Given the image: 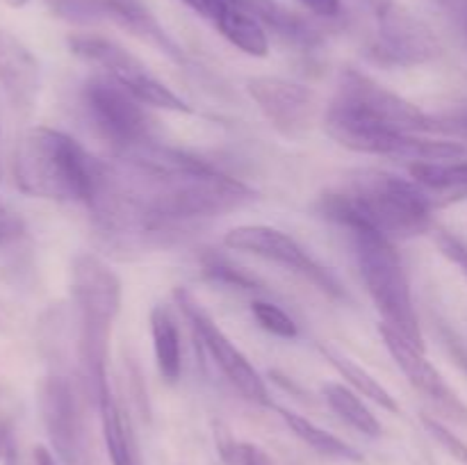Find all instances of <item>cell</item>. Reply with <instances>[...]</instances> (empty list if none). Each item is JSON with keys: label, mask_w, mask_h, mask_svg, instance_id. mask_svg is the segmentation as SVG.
<instances>
[{"label": "cell", "mask_w": 467, "mask_h": 465, "mask_svg": "<svg viewBox=\"0 0 467 465\" xmlns=\"http://www.w3.org/2000/svg\"><path fill=\"white\" fill-rule=\"evenodd\" d=\"M255 191L203 160L149 141L100 160L96 194L87 208L105 235L162 246L196 223L235 212Z\"/></svg>", "instance_id": "6da1fadb"}, {"label": "cell", "mask_w": 467, "mask_h": 465, "mask_svg": "<svg viewBox=\"0 0 467 465\" xmlns=\"http://www.w3.org/2000/svg\"><path fill=\"white\" fill-rule=\"evenodd\" d=\"M9 429L5 427V424H0V460H3V454H5V447H7V440H9Z\"/></svg>", "instance_id": "d590c367"}, {"label": "cell", "mask_w": 467, "mask_h": 465, "mask_svg": "<svg viewBox=\"0 0 467 465\" xmlns=\"http://www.w3.org/2000/svg\"><path fill=\"white\" fill-rule=\"evenodd\" d=\"M368 3H369V5H372V7H374V9H379V7H381V5H386V3H388V0H368Z\"/></svg>", "instance_id": "74e56055"}, {"label": "cell", "mask_w": 467, "mask_h": 465, "mask_svg": "<svg viewBox=\"0 0 467 465\" xmlns=\"http://www.w3.org/2000/svg\"><path fill=\"white\" fill-rule=\"evenodd\" d=\"M324 128L328 137L356 153L413 162H451L467 155L461 141L422 137V132L441 130V121L356 68L342 73L324 114Z\"/></svg>", "instance_id": "7a4b0ae2"}, {"label": "cell", "mask_w": 467, "mask_h": 465, "mask_svg": "<svg viewBox=\"0 0 467 465\" xmlns=\"http://www.w3.org/2000/svg\"><path fill=\"white\" fill-rule=\"evenodd\" d=\"M278 413H281L283 422L290 427V431L295 433L299 440H304L310 450L317 451V454L327 456V459L347 460V463H360V460H363V454H360L356 447H351L349 442L337 438L336 433L317 427V424L310 422V419L304 418V415L292 413V410L287 408H278Z\"/></svg>", "instance_id": "d6986e66"}, {"label": "cell", "mask_w": 467, "mask_h": 465, "mask_svg": "<svg viewBox=\"0 0 467 465\" xmlns=\"http://www.w3.org/2000/svg\"><path fill=\"white\" fill-rule=\"evenodd\" d=\"M308 12H313L315 16L322 18H333L340 14L342 0H299Z\"/></svg>", "instance_id": "4dcf8cb0"}, {"label": "cell", "mask_w": 467, "mask_h": 465, "mask_svg": "<svg viewBox=\"0 0 467 465\" xmlns=\"http://www.w3.org/2000/svg\"><path fill=\"white\" fill-rule=\"evenodd\" d=\"M3 3L9 7H23V5H27V0H3Z\"/></svg>", "instance_id": "8d00e7d4"}, {"label": "cell", "mask_w": 467, "mask_h": 465, "mask_svg": "<svg viewBox=\"0 0 467 465\" xmlns=\"http://www.w3.org/2000/svg\"><path fill=\"white\" fill-rule=\"evenodd\" d=\"M235 3L249 9L263 23L265 30H272L278 39L295 46V48L313 50L324 41L322 30L313 21L301 16L295 9L276 3V0H235Z\"/></svg>", "instance_id": "2e32d148"}, {"label": "cell", "mask_w": 467, "mask_h": 465, "mask_svg": "<svg viewBox=\"0 0 467 465\" xmlns=\"http://www.w3.org/2000/svg\"><path fill=\"white\" fill-rule=\"evenodd\" d=\"M23 235V222L7 203L0 201V246Z\"/></svg>", "instance_id": "f546056e"}, {"label": "cell", "mask_w": 467, "mask_h": 465, "mask_svg": "<svg viewBox=\"0 0 467 465\" xmlns=\"http://www.w3.org/2000/svg\"><path fill=\"white\" fill-rule=\"evenodd\" d=\"M185 5H190L194 12H199L201 16L210 18V21L214 23V18H217V14L222 12L223 5L231 3V0H182Z\"/></svg>", "instance_id": "1f68e13d"}, {"label": "cell", "mask_w": 467, "mask_h": 465, "mask_svg": "<svg viewBox=\"0 0 467 465\" xmlns=\"http://www.w3.org/2000/svg\"><path fill=\"white\" fill-rule=\"evenodd\" d=\"M441 130H456V132H463V135H467V112L454 114V117L447 119V123L441 128Z\"/></svg>", "instance_id": "d6a6232c"}, {"label": "cell", "mask_w": 467, "mask_h": 465, "mask_svg": "<svg viewBox=\"0 0 467 465\" xmlns=\"http://www.w3.org/2000/svg\"><path fill=\"white\" fill-rule=\"evenodd\" d=\"M99 178L100 160L55 128H30L14 150V182L32 199L89 205Z\"/></svg>", "instance_id": "277c9868"}, {"label": "cell", "mask_w": 467, "mask_h": 465, "mask_svg": "<svg viewBox=\"0 0 467 465\" xmlns=\"http://www.w3.org/2000/svg\"><path fill=\"white\" fill-rule=\"evenodd\" d=\"M347 178L345 191L356 208L390 240H413L433 228V201L415 181L374 167Z\"/></svg>", "instance_id": "8992f818"}, {"label": "cell", "mask_w": 467, "mask_h": 465, "mask_svg": "<svg viewBox=\"0 0 467 465\" xmlns=\"http://www.w3.org/2000/svg\"><path fill=\"white\" fill-rule=\"evenodd\" d=\"M71 296L78 310V365L82 386L94 406H99L100 399L109 395V336L121 313V278L103 258L80 253L71 264Z\"/></svg>", "instance_id": "5b68a950"}, {"label": "cell", "mask_w": 467, "mask_h": 465, "mask_svg": "<svg viewBox=\"0 0 467 465\" xmlns=\"http://www.w3.org/2000/svg\"><path fill=\"white\" fill-rule=\"evenodd\" d=\"M201 272L208 281L217 283V285L231 287V290H240V292H263L265 285L249 274L246 269L237 267L233 264L231 260L223 258L222 253L217 251L208 249L203 255H201Z\"/></svg>", "instance_id": "cb8c5ba5"}, {"label": "cell", "mask_w": 467, "mask_h": 465, "mask_svg": "<svg viewBox=\"0 0 467 465\" xmlns=\"http://www.w3.org/2000/svg\"><path fill=\"white\" fill-rule=\"evenodd\" d=\"M438 336H441L442 346L447 349L450 358L454 360L456 367L467 377V346L463 345V340H461L447 324H441V326H438Z\"/></svg>", "instance_id": "f1b7e54d"}, {"label": "cell", "mask_w": 467, "mask_h": 465, "mask_svg": "<svg viewBox=\"0 0 467 465\" xmlns=\"http://www.w3.org/2000/svg\"><path fill=\"white\" fill-rule=\"evenodd\" d=\"M0 173H3V162H0Z\"/></svg>", "instance_id": "ab89813d"}, {"label": "cell", "mask_w": 467, "mask_h": 465, "mask_svg": "<svg viewBox=\"0 0 467 465\" xmlns=\"http://www.w3.org/2000/svg\"><path fill=\"white\" fill-rule=\"evenodd\" d=\"M223 246L281 264V267L308 278L324 294L333 296V299H347L345 287L337 281L336 274L324 267L322 263H317L295 237L278 231V228L265 226V223H246V226L231 228L223 235Z\"/></svg>", "instance_id": "30bf717a"}, {"label": "cell", "mask_w": 467, "mask_h": 465, "mask_svg": "<svg viewBox=\"0 0 467 465\" xmlns=\"http://www.w3.org/2000/svg\"><path fill=\"white\" fill-rule=\"evenodd\" d=\"M322 395L327 399V404L331 406L333 413L342 422L349 424L351 429H356V431L368 438L381 436V422H379L377 415L368 408V404L351 388L342 386V383H324Z\"/></svg>", "instance_id": "44dd1931"}, {"label": "cell", "mask_w": 467, "mask_h": 465, "mask_svg": "<svg viewBox=\"0 0 467 465\" xmlns=\"http://www.w3.org/2000/svg\"><path fill=\"white\" fill-rule=\"evenodd\" d=\"M438 3H454V0H438Z\"/></svg>", "instance_id": "f35d334b"}, {"label": "cell", "mask_w": 467, "mask_h": 465, "mask_svg": "<svg viewBox=\"0 0 467 465\" xmlns=\"http://www.w3.org/2000/svg\"><path fill=\"white\" fill-rule=\"evenodd\" d=\"M246 94L281 135L301 137L310 130L315 112L310 87L287 78L255 76L246 80Z\"/></svg>", "instance_id": "7c38bea8"}, {"label": "cell", "mask_w": 467, "mask_h": 465, "mask_svg": "<svg viewBox=\"0 0 467 465\" xmlns=\"http://www.w3.org/2000/svg\"><path fill=\"white\" fill-rule=\"evenodd\" d=\"M100 429H103V440L108 447L109 463L112 465H140L137 459V445L132 438L128 418L121 413L114 397H105L99 404Z\"/></svg>", "instance_id": "ffe728a7"}, {"label": "cell", "mask_w": 467, "mask_h": 465, "mask_svg": "<svg viewBox=\"0 0 467 465\" xmlns=\"http://www.w3.org/2000/svg\"><path fill=\"white\" fill-rule=\"evenodd\" d=\"M150 336H153V354L160 377L167 383H176L182 372L181 331L167 305L158 304L150 310Z\"/></svg>", "instance_id": "ac0fdd59"}, {"label": "cell", "mask_w": 467, "mask_h": 465, "mask_svg": "<svg viewBox=\"0 0 467 465\" xmlns=\"http://www.w3.org/2000/svg\"><path fill=\"white\" fill-rule=\"evenodd\" d=\"M377 36L369 57L383 67H420L441 55L436 32L401 5L388 0L377 9Z\"/></svg>", "instance_id": "8fae6325"}, {"label": "cell", "mask_w": 467, "mask_h": 465, "mask_svg": "<svg viewBox=\"0 0 467 465\" xmlns=\"http://www.w3.org/2000/svg\"><path fill=\"white\" fill-rule=\"evenodd\" d=\"M433 237H436V244L438 249H441V253L445 255L450 263H454L456 267L461 269V274L467 278V244L461 237H456L454 232L450 231H442V228H438L436 232H433Z\"/></svg>", "instance_id": "83f0119b"}, {"label": "cell", "mask_w": 467, "mask_h": 465, "mask_svg": "<svg viewBox=\"0 0 467 465\" xmlns=\"http://www.w3.org/2000/svg\"><path fill=\"white\" fill-rule=\"evenodd\" d=\"M3 465H21V459H18V447H16V442H14L12 436H9L7 447H5Z\"/></svg>", "instance_id": "836d02e7"}, {"label": "cell", "mask_w": 467, "mask_h": 465, "mask_svg": "<svg viewBox=\"0 0 467 465\" xmlns=\"http://www.w3.org/2000/svg\"><path fill=\"white\" fill-rule=\"evenodd\" d=\"M0 89L21 114L35 109L41 91L39 59L7 30H0Z\"/></svg>", "instance_id": "9a60e30c"}, {"label": "cell", "mask_w": 467, "mask_h": 465, "mask_svg": "<svg viewBox=\"0 0 467 465\" xmlns=\"http://www.w3.org/2000/svg\"><path fill=\"white\" fill-rule=\"evenodd\" d=\"M319 351H322L324 358H327L328 363L337 369V374H340V377L345 378V381L349 383V386L354 388L358 395L368 397V399H372L374 404H379L381 408L390 410V413H400V404H397L395 397L390 395V390H388V388H383L381 383H379L377 378L368 372V369L360 367V365H356L354 360L347 358L345 354H340V351L333 349V346H328V345H319Z\"/></svg>", "instance_id": "7402d4cb"}, {"label": "cell", "mask_w": 467, "mask_h": 465, "mask_svg": "<svg viewBox=\"0 0 467 465\" xmlns=\"http://www.w3.org/2000/svg\"><path fill=\"white\" fill-rule=\"evenodd\" d=\"M82 105L105 141H109L114 153L137 149L153 140V126L144 105L119 82L108 76H91L82 85Z\"/></svg>", "instance_id": "ba28073f"}, {"label": "cell", "mask_w": 467, "mask_h": 465, "mask_svg": "<svg viewBox=\"0 0 467 465\" xmlns=\"http://www.w3.org/2000/svg\"><path fill=\"white\" fill-rule=\"evenodd\" d=\"M68 48L76 57L82 62L94 67L100 76L112 78L121 87H126L141 105L155 109H164V112H178V114H190L192 108L173 94L162 80L153 76L146 68L141 59H137L130 50L119 46L117 41L105 39L100 35H71L68 36Z\"/></svg>", "instance_id": "52a82bcc"}, {"label": "cell", "mask_w": 467, "mask_h": 465, "mask_svg": "<svg viewBox=\"0 0 467 465\" xmlns=\"http://www.w3.org/2000/svg\"><path fill=\"white\" fill-rule=\"evenodd\" d=\"M217 447L226 465H276L263 447H258L255 442L235 440L226 431L217 436Z\"/></svg>", "instance_id": "484cf974"}, {"label": "cell", "mask_w": 467, "mask_h": 465, "mask_svg": "<svg viewBox=\"0 0 467 465\" xmlns=\"http://www.w3.org/2000/svg\"><path fill=\"white\" fill-rule=\"evenodd\" d=\"M35 465H57L53 451L46 450V447H35Z\"/></svg>", "instance_id": "e575fe53"}, {"label": "cell", "mask_w": 467, "mask_h": 465, "mask_svg": "<svg viewBox=\"0 0 467 465\" xmlns=\"http://www.w3.org/2000/svg\"><path fill=\"white\" fill-rule=\"evenodd\" d=\"M251 313H254L260 328H265V331L272 333V336L283 337V340H295V337L299 336V326H296L295 319H292L281 305L272 304V301L254 299L251 301Z\"/></svg>", "instance_id": "d4e9b609"}, {"label": "cell", "mask_w": 467, "mask_h": 465, "mask_svg": "<svg viewBox=\"0 0 467 465\" xmlns=\"http://www.w3.org/2000/svg\"><path fill=\"white\" fill-rule=\"evenodd\" d=\"M317 212L349 232L360 278L374 308L381 313L383 324L400 331L420 349H427L418 313H415L409 276L401 264L395 240H390L386 232L368 222L347 191H327L319 196Z\"/></svg>", "instance_id": "3957f363"}, {"label": "cell", "mask_w": 467, "mask_h": 465, "mask_svg": "<svg viewBox=\"0 0 467 465\" xmlns=\"http://www.w3.org/2000/svg\"><path fill=\"white\" fill-rule=\"evenodd\" d=\"M379 333H381V340L386 345L388 354L392 356V360L397 363V367L404 372V377L409 378L410 386L415 390L422 392L429 401L436 404V408L442 415L451 418L454 422L465 424L467 427V406L456 397V392L451 390L445 383V378L441 377L436 367L427 360L424 349L415 346L413 342L406 340L400 331H395L388 324H379Z\"/></svg>", "instance_id": "5bb4252c"}, {"label": "cell", "mask_w": 467, "mask_h": 465, "mask_svg": "<svg viewBox=\"0 0 467 465\" xmlns=\"http://www.w3.org/2000/svg\"><path fill=\"white\" fill-rule=\"evenodd\" d=\"M422 427L427 429L429 436H431L451 459L459 460L461 465H467V445L451 431V429H447L441 419L431 418V415H422Z\"/></svg>", "instance_id": "4316f807"}, {"label": "cell", "mask_w": 467, "mask_h": 465, "mask_svg": "<svg viewBox=\"0 0 467 465\" xmlns=\"http://www.w3.org/2000/svg\"><path fill=\"white\" fill-rule=\"evenodd\" d=\"M39 410L48 440L57 459L67 465H78L85 454V427L80 406L68 378L46 377L39 388Z\"/></svg>", "instance_id": "4fadbf2b"}, {"label": "cell", "mask_w": 467, "mask_h": 465, "mask_svg": "<svg viewBox=\"0 0 467 465\" xmlns=\"http://www.w3.org/2000/svg\"><path fill=\"white\" fill-rule=\"evenodd\" d=\"M173 301L182 310L187 322L192 324L194 336L199 337L203 349L213 356L214 365L222 369L226 381L251 404L272 406V397H269L265 378L249 363V358L237 349L235 342L222 331V326L214 322L213 315L203 308V304L187 287H176L173 290Z\"/></svg>", "instance_id": "9c48e42d"}, {"label": "cell", "mask_w": 467, "mask_h": 465, "mask_svg": "<svg viewBox=\"0 0 467 465\" xmlns=\"http://www.w3.org/2000/svg\"><path fill=\"white\" fill-rule=\"evenodd\" d=\"M214 26L242 53L251 55V57H267L269 55V36L265 26L235 0L223 5V9L214 18Z\"/></svg>", "instance_id": "e0dca14e"}, {"label": "cell", "mask_w": 467, "mask_h": 465, "mask_svg": "<svg viewBox=\"0 0 467 465\" xmlns=\"http://www.w3.org/2000/svg\"><path fill=\"white\" fill-rule=\"evenodd\" d=\"M409 171L424 190L467 194V162H410Z\"/></svg>", "instance_id": "603a6c76"}]
</instances>
